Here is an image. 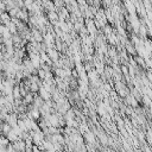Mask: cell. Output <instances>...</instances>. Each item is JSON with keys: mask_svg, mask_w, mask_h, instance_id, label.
Wrapping results in <instances>:
<instances>
[{"mask_svg": "<svg viewBox=\"0 0 152 152\" xmlns=\"http://www.w3.org/2000/svg\"><path fill=\"white\" fill-rule=\"evenodd\" d=\"M12 146H13L14 150H17V151H19V152H24V151L26 150V145H25V142H24L21 139H19V140L12 142Z\"/></svg>", "mask_w": 152, "mask_h": 152, "instance_id": "obj_1", "label": "cell"}, {"mask_svg": "<svg viewBox=\"0 0 152 152\" xmlns=\"http://www.w3.org/2000/svg\"><path fill=\"white\" fill-rule=\"evenodd\" d=\"M11 129H12V127L7 124V122H2V125H1V128H0V133L2 134V135H7L10 132H11Z\"/></svg>", "mask_w": 152, "mask_h": 152, "instance_id": "obj_2", "label": "cell"}, {"mask_svg": "<svg viewBox=\"0 0 152 152\" xmlns=\"http://www.w3.org/2000/svg\"><path fill=\"white\" fill-rule=\"evenodd\" d=\"M0 152H7V147L1 146V147H0Z\"/></svg>", "mask_w": 152, "mask_h": 152, "instance_id": "obj_3", "label": "cell"}]
</instances>
